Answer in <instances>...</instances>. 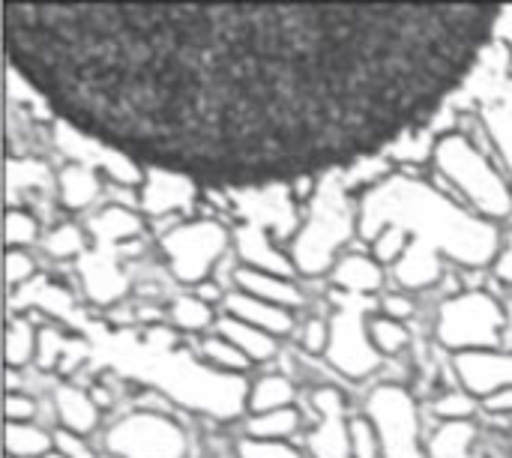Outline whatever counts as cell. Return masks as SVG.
Here are the masks:
<instances>
[{
    "label": "cell",
    "mask_w": 512,
    "mask_h": 458,
    "mask_svg": "<svg viewBox=\"0 0 512 458\" xmlns=\"http://www.w3.org/2000/svg\"><path fill=\"white\" fill-rule=\"evenodd\" d=\"M501 6L3 3L9 72L57 123L204 186L366 159L429 120Z\"/></svg>",
    "instance_id": "cell-1"
},
{
    "label": "cell",
    "mask_w": 512,
    "mask_h": 458,
    "mask_svg": "<svg viewBox=\"0 0 512 458\" xmlns=\"http://www.w3.org/2000/svg\"><path fill=\"white\" fill-rule=\"evenodd\" d=\"M387 225H399L411 243L429 246L462 267H486L501 255V231L495 222L468 213L426 180L390 174L357 204V234L375 240Z\"/></svg>",
    "instance_id": "cell-2"
},
{
    "label": "cell",
    "mask_w": 512,
    "mask_h": 458,
    "mask_svg": "<svg viewBox=\"0 0 512 458\" xmlns=\"http://www.w3.org/2000/svg\"><path fill=\"white\" fill-rule=\"evenodd\" d=\"M435 165L459 189V195L474 207L477 216L495 222L512 213L510 186L504 183L498 168L465 135L450 132L438 138Z\"/></svg>",
    "instance_id": "cell-3"
},
{
    "label": "cell",
    "mask_w": 512,
    "mask_h": 458,
    "mask_svg": "<svg viewBox=\"0 0 512 458\" xmlns=\"http://www.w3.org/2000/svg\"><path fill=\"white\" fill-rule=\"evenodd\" d=\"M354 231H357V207L351 204V198L345 195L342 186L327 183L315 195L309 219L294 237L291 261H294L297 273L321 276L330 267H336L333 258L351 240Z\"/></svg>",
    "instance_id": "cell-4"
},
{
    "label": "cell",
    "mask_w": 512,
    "mask_h": 458,
    "mask_svg": "<svg viewBox=\"0 0 512 458\" xmlns=\"http://www.w3.org/2000/svg\"><path fill=\"white\" fill-rule=\"evenodd\" d=\"M438 342L453 354L498 351L504 333V309L486 291H465L450 297L438 315Z\"/></svg>",
    "instance_id": "cell-5"
},
{
    "label": "cell",
    "mask_w": 512,
    "mask_h": 458,
    "mask_svg": "<svg viewBox=\"0 0 512 458\" xmlns=\"http://www.w3.org/2000/svg\"><path fill=\"white\" fill-rule=\"evenodd\" d=\"M231 234L216 219H192L174 225L162 237V252L171 264V273L183 285H198L210 276L213 264L225 255Z\"/></svg>",
    "instance_id": "cell-6"
},
{
    "label": "cell",
    "mask_w": 512,
    "mask_h": 458,
    "mask_svg": "<svg viewBox=\"0 0 512 458\" xmlns=\"http://www.w3.org/2000/svg\"><path fill=\"white\" fill-rule=\"evenodd\" d=\"M369 420L381 438L384 458H426L420 447V414L408 390L384 384L369 396Z\"/></svg>",
    "instance_id": "cell-7"
},
{
    "label": "cell",
    "mask_w": 512,
    "mask_h": 458,
    "mask_svg": "<svg viewBox=\"0 0 512 458\" xmlns=\"http://www.w3.org/2000/svg\"><path fill=\"white\" fill-rule=\"evenodd\" d=\"M105 447L117 458H183L186 435L165 414L138 411L108 429Z\"/></svg>",
    "instance_id": "cell-8"
},
{
    "label": "cell",
    "mask_w": 512,
    "mask_h": 458,
    "mask_svg": "<svg viewBox=\"0 0 512 458\" xmlns=\"http://www.w3.org/2000/svg\"><path fill=\"white\" fill-rule=\"evenodd\" d=\"M327 360L345 378H366L381 366V354L369 339V324L363 321V312L345 309L333 318Z\"/></svg>",
    "instance_id": "cell-9"
},
{
    "label": "cell",
    "mask_w": 512,
    "mask_h": 458,
    "mask_svg": "<svg viewBox=\"0 0 512 458\" xmlns=\"http://www.w3.org/2000/svg\"><path fill=\"white\" fill-rule=\"evenodd\" d=\"M54 141H57V147H60L72 162H78V165H87V168H93V171L102 168L111 180H117V183H123V186L144 183L141 165L129 162L126 156H120V153H114V150H108V147H102V144H96L93 138H87V135L69 129L66 123H54Z\"/></svg>",
    "instance_id": "cell-10"
},
{
    "label": "cell",
    "mask_w": 512,
    "mask_h": 458,
    "mask_svg": "<svg viewBox=\"0 0 512 458\" xmlns=\"http://www.w3.org/2000/svg\"><path fill=\"white\" fill-rule=\"evenodd\" d=\"M318 411V426L309 435L312 458H354L351 456V420L345 417V399L333 387H321L312 396Z\"/></svg>",
    "instance_id": "cell-11"
},
{
    "label": "cell",
    "mask_w": 512,
    "mask_h": 458,
    "mask_svg": "<svg viewBox=\"0 0 512 458\" xmlns=\"http://www.w3.org/2000/svg\"><path fill=\"white\" fill-rule=\"evenodd\" d=\"M453 366H456V375H459L465 393H471L480 402L512 387V354H504V351L456 354Z\"/></svg>",
    "instance_id": "cell-12"
},
{
    "label": "cell",
    "mask_w": 512,
    "mask_h": 458,
    "mask_svg": "<svg viewBox=\"0 0 512 458\" xmlns=\"http://www.w3.org/2000/svg\"><path fill=\"white\" fill-rule=\"evenodd\" d=\"M195 192H198V183H192L189 177L168 174V171H144L141 207L150 216L177 213L195 204Z\"/></svg>",
    "instance_id": "cell-13"
},
{
    "label": "cell",
    "mask_w": 512,
    "mask_h": 458,
    "mask_svg": "<svg viewBox=\"0 0 512 458\" xmlns=\"http://www.w3.org/2000/svg\"><path fill=\"white\" fill-rule=\"evenodd\" d=\"M225 315L228 318H237L243 324H252L264 333H270L273 339L276 336H288L294 330V315L282 306H273V303H264L258 297H249L243 291H231L225 297Z\"/></svg>",
    "instance_id": "cell-14"
},
{
    "label": "cell",
    "mask_w": 512,
    "mask_h": 458,
    "mask_svg": "<svg viewBox=\"0 0 512 458\" xmlns=\"http://www.w3.org/2000/svg\"><path fill=\"white\" fill-rule=\"evenodd\" d=\"M237 252L243 258V267L249 270H261V273H273L285 279H291V273L297 270L294 261L273 246V240L267 237L261 225H243L237 231Z\"/></svg>",
    "instance_id": "cell-15"
},
{
    "label": "cell",
    "mask_w": 512,
    "mask_h": 458,
    "mask_svg": "<svg viewBox=\"0 0 512 458\" xmlns=\"http://www.w3.org/2000/svg\"><path fill=\"white\" fill-rule=\"evenodd\" d=\"M234 285H237V291H243L249 297H258L264 303L282 306L288 312H294V309H300L306 303V294L300 291V285L294 279H285V276H273V273L240 267L234 273Z\"/></svg>",
    "instance_id": "cell-16"
},
{
    "label": "cell",
    "mask_w": 512,
    "mask_h": 458,
    "mask_svg": "<svg viewBox=\"0 0 512 458\" xmlns=\"http://www.w3.org/2000/svg\"><path fill=\"white\" fill-rule=\"evenodd\" d=\"M441 252L429 249V246H420V243H411L408 252L399 258L396 264V279L402 288H411V291H420V288H429L441 279L444 273V264H441Z\"/></svg>",
    "instance_id": "cell-17"
},
{
    "label": "cell",
    "mask_w": 512,
    "mask_h": 458,
    "mask_svg": "<svg viewBox=\"0 0 512 458\" xmlns=\"http://www.w3.org/2000/svg\"><path fill=\"white\" fill-rule=\"evenodd\" d=\"M54 408H57V417H60V426L66 432H75V435H87L96 429L99 423V402L93 396H87L84 390L66 384L57 390L54 396Z\"/></svg>",
    "instance_id": "cell-18"
},
{
    "label": "cell",
    "mask_w": 512,
    "mask_h": 458,
    "mask_svg": "<svg viewBox=\"0 0 512 458\" xmlns=\"http://www.w3.org/2000/svg\"><path fill=\"white\" fill-rule=\"evenodd\" d=\"M99 171L87 168V165H78V162H66L57 174V192H60V201L63 207L69 210H84L96 201L99 195Z\"/></svg>",
    "instance_id": "cell-19"
},
{
    "label": "cell",
    "mask_w": 512,
    "mask_h": 458,
    "mask_svg": "<svg viewBox=\"0 0 512 458\" xmlns=\"http://www.w3.org/2000/svg\"><path fill=\"white\" fill-rule=\"evenodd\" d=\"M333 282L339 288H345L348 294H375L384 285V273L381 264L375 258L366 255H345L342 261H336L333 267Z\"/></svg>",
    "instance_id": "cell-20"
},
{
    "label": "cell",
    "mask_w": 512,
    "mask_h": 458,
    "mask_svg": "<svg viewBox=\"0 0 512 458\" xmlns=\"http://www.w3.org/2000/svg\"><path fill=\"white\" fill-rule=\"evenodd\" d=\"M81 276H84V288L90 294L93 303H114L126 294V279L123 273L111 264V258H84L81 264Z\"/></svg>",
    "instance_id": "cell-21"
},
{
    "label": "cell",
    "mask_w": 512,
    "mask_h": 458,
    "mask_svg": "<svg viewBox=\"0 0 512 458\" xmlns=\"http://www.w3.org/2000/svg\"><path fill=\"white\" fill-rule=\"evenodd\" d=\"M216 333L225 336L228 342H234L252 363H267L276 354V339L270 333H264L252 324H243L237 318L225 315L222 321H216Z\"/></svg>",
    "instance_id": "cell-22"
},
{
    "label": "cell",
    "mask_w": 512,
    "mask_h": 458,
    "mask_svg": "<svg viewBox=\"0 0 512 458\" xmlns=\"http://www.w3.org/2000/svg\"><path fill=\"white\" fill-rule=\"evenodd\" d=\"M483 117H486V129H489L501 159L507 162L512 174V81L504 84L501 93L486 105Z\"/></svg>",
    "instance_id": "cell-23"
},
{
    "label": "cell",
    "mask_w": 512,
    "mask_h": 458,
    "mask_svg": "<svg viewBox=\"0 0 512 458\" xmlns=\"http://www.w3.org/2000/svg\"><path fill=\"white\" fill-rule=\"evenodd\" d=\"M246 408L252 411V417L282 411V408H294V384L282 375H264L249 387Z\"/></svg>",
    "instance_id": "cell-24"
},
{
    "label": "cell",
    "mask_w": 512,
    "mask_h": 458,
    "mask_svg": "<svg viewBox=\"0 0 512 458\" xmlns=\"http://www.w3.org/2000/svg\"><path fill=\"white\" fill-rule=\"evenodd\" d=\"M477 438V429L471 420H453V423H444L429 447H426V458H471V444Z\"/></svg>",
    "instance_id": "cell-25"
},
{
    "label": "cell",
    "mask_w": 512,
    "mask_h": 458,
    "mask_svg": "<svg viewBox=\"0 0 512 458\" xmlns=\"http://www.w3.org/2000/svg\"><path fill=\"white\" fill-rule=\"evenodd\" d=\"M90 228H93V234H96V240L102 246H117V243H126V240H132V237L141 234V219L132 210L114 204V207H105L90 222Z\"/></svg>",
    "instance_id": "cell-26"
},
{
    "label": "cell",
    "mask_w": 512,
    "mask_h": 458,
    "mask_svg": "<svg viewBox=\"0 0 512 458\" xmlns=\"http://www.w3.org/2000/svg\"><path fill=\"white\" fill-rule=\"evenodd\" d=\"M201 363L207 366V369H213V372H219V375H231V378H240L249 366H252V360L234 345V342H228L225 336H207L204 342H201Z\"/></svg>",
    "instance_id": "cell-27"
},
{
    "label": "cell",
    "mask_w": 512,
    "mask_h": 458,
    "mask_svg": "<svg viewBox=\"0 0 512 458\" xmlns=\"http://www.w3.org/2000/svg\"><path fill=\"white\" fill-rule=\"evenodd\" d=\"M54 450V438L33 423H9L6 426V453L9 458H45Z\"/></svg>",
    "instance_id": "cell-28"
},
{
    "label": "cell",
    "mask_w": 512,
    "mask_h": 458,
    "mask_svg": "<svg viewBox=\"0 0 512 458\" xmlns=\"http://www.w3.org/2000/svg\"><path fill=\"white\" fill-rule=\"evenodd\" d=\"M297 429H300V411L297 408H282V411L258 414L246 426L252 441H276V444L288 441Z\"/></svg>",
    "instance_id": "cell-29"
},
{
    "label": "cell",
    "mask_w": 512,
    "mask_h": 458,
    "mask_svg": "<svg viewBox=\"0 0 512 458\" xmlns=\"http://www.w3.org/2000/svg\"><path fill=\"white\" fill-rule=\"evenodd\" d=\"M36 348H39V330L27 318L12 315L6 327V363L12 369L27 366L30 360H36Z\"/></svg>",
    "instance_id": "cell-30"
},
{
    "label": "cell",
    "mask_w": 512,
    "mask_h": 458,
    "mask_svg": "<svg viewBox=\"0 0 512 458\" xmlns=\"http://www.w3.org/2000/svg\"><path fill=\"white\" fill-rule=\"evenodd\" d=\"M48 183H51V174H48L45 162H39V159H9V165H6V189H9L12 204H15L18 192L45 189Z\"/></svg>",
    "instance_id": "cell-31"
},
{
    "label": "cell",
    "mask_w": 512,
    "mask_h": 458,
    "mask_svg": "<svg viewBox=\"0 0 512 458\" xmlns=\"http://www.w3.org/2000/svg\"><path fill=\"white\" fill-rule=\"evenodd\" d=\"M369 339L375 345V351L381 357H393V354H402L411 342V333L402 321H393L387 315H378L369 321Z\"/></svg>",
    "instance_id": "cell-32"
},
{
    "label": "cell",
    "mask_w": 512,
    "mask_h": 458,
    "mask_svg": "<svg viewBox=\"0 0 512 458\" xmlns=\"http://www.w3.org/2000/svg\"><path fill=\"white\" fill-rule=\"evenodd\" d=\"M171 318H174V324L183 327V330H204V327L213 324V306H210L204 297L186 294V297H177V300H174Z\"/></svg>",
    "instance_id": "cell-33"
},
{
    "label": "cell",
    "mask_w": 512,
    "mask_h": 458,
    "mask_svg": "<svg viewBox=\"0 0 512 458\" xmlns=\"http://www.w3.org/2000/svg\"><path fill=\"white\" fill-rule=\"evenodd\" d=\"M36 237H39L36 219L21 207H9V213H6V246L9 249H27L30 243H36Z\"/></svg>",
    "instance_id": "cell-34"
},
{
    "label": "cell",
    "mask_w": 512,
    "mask_h": 458,
    "mask_svg": "<svg viewBox=\"0 0 512 458\" xmlns=\"http://www.w3.org/2000/svg\"><path fill=\"white\" fill-rule=\"evenodd\" d=\"M411 246V237L399 228V225H387L375 240H372V252H375V261L378 264H399V258L408 252Z\"/></svg>",
    "instance_id": "cell-35"
},
{
    "label": "cell",
    "mask_w": 512,
    "mask_h": 458,
    "mask_svg": "<svg viewBox=\"0 0 512 458\" xmlns=\"http://www.w3.org/2000/svg\"><path fill=\"white\" fill-rule=\"evenodd\" d=\"M351 456L354 458H384L381 450V438L372 426L369 417H357L351 420Z\"/></svg>",
    "instance_id": "cell-36"
},
{
    "label": "cell",
    "mask_w": 512,
    "mask_h": 458,
    "mask_svg": "<svg viewBox=\"0 0 512 458\" xmlns=\"http://www.w3.org/2000/svg\"><path fill=\"white\" fill-rule=\"evenodd\" d=\"M45 252L51 258H78L84 252V234L75 225H60L48 234L45 240Z\"/></svg>",
    "instance_id": "cell-37"
},
{
    "label": "cell",
    "mask_w": 512,
    "mask_h": 458,
    "mask_svg": "<svg viewBox=\"0 0 512 458\" xmlns=\"http://www.w3.org/2000/svg\"><path fill=\"white\" fill-rule=\"evenodd\" d=\"M33 276H36L33 258L24 249H9L6 252V285L12 291H18V288H27Z\"/></svg>",
    "instance_id": "cell-38"
},
{
    "label": "cell",
    "mask_w": 512,
    "mask_h": 458,
    "mask_svg": "<svg viewBox=\"0 0 512 458\" xmlns=\"http://www.w3.org/2000/svg\"><path fill=\"white\" fill-rule=\"evenodd\" d=\"M477 402L471 393H447L435 402V414L444 420V423H453V420H468L474 411H477Z\"/></svg>",
    "instance_id": "cell-39"
},
{
    "label": "cell",
    "mask_w": 512,
    "mask_h": 458,
    "mask_svg": "<svg viewBox=\"0 0 512 458\" xmlns=\"http://www.w3.org/2000/svg\"><path fill=\"white\" fill-rule=\"evenodd\" d=\"M69 342L57 333V330H39V348H36V363L42 369H54L60 366V360L66 357Z\"/></svg>",
    "instance_id": "cell-40"
},
{
    "label": "cell",
    "mask_w": 512,
    "mask_h": 458,
    "mask_svg": "<svg viewBox=\"0 0 512 458\" xmlns=\"http://www.w3.org/2000/svg\"><path fill=\"white\" fill-rule=\"evenodd\" d=\"M237 453L240 458H303L294 447H288V441L276 444V441H252V438L240 441Z\"/></svg>",
    "instance_id": "cell-41"
},
{
    "label": "cell",
    "mask_w": 512,
    "mask_h": 458,
    "mask_svg": "<svg viewBox=\"0 0 512 458\" xmlns=\"http://www.w3.org/2000/svg\"><path fill=\"white\" fill-rule=\"evenodd\" d=\"M54 450L60 453V456L66 458H96L93 456V450H90V444L84 441V435H75V432H66V429H57L54 435Z\"/></svg>",
    "instance_id": "cell-42"
},
{
    "label": "cell",
    "mask_w": 512,
    "mask_h": 458,
    "mask_svg": "<svg viewBox=\"0 0 512 458\" xmlns=\"http://www.w3.org/2000/svg\"><path fill=\"white\" fill-rule=\"evenodd\" d=\"M327 345H330V324L309 321L306 330H303V348L309 354H327Z\"/></svg>",
    "instance_id": "cell-43"
},
{
    "label": "cell",
    "mask_w": 512,
    "mask_h": 458,
    "mask_svg": "<svg viewBox=\"0 0 512 458\" xmlns=\"http://www.w3.org/2000/svg\"><path fill=\"white\" fill-rule=\"evenodd\" d=\"M36 417V402L18 393H9L6 399V420L9 423H30Z\"/></svg>",
    "instance_id": "cell-44"
},
{
    "label": "cell",
    "mask_w": 512,
    "mask_h": 458,
    "mask_svg": "<svg viewBox=\"0 0 512 458\" xmlns=\"http://www.w3.org/2000/svg\"><path fill=\"white\" fill-rule=\"evenodd\" d=\"M381 312H384L387 318H393V321H405V318H411L414 303H411L408 297H402V294H393V297H384Z\"/></svg>",
    "instance_id": "cell-45"
},
{
    "label": "cell",
    "mask_w": 512,
    "mask_h": 458,
    "mask_svg": "<svg viewBox=\"0 0 512 458\" xmlns=\"http://www.w3.org/2000/svg\"><path fill=\"white\" fill-rule=\"evenodd\" d=\"M495 273H498L501 282L512 285V234L507 237V243L501 246V255H498V261H495Z\"/></svg>",
    "instance_id": "cell-46"
},
{
    "label": "cell",
    "mask_w": 512,
    "mask_h": 458,
    "mask_svg": "<svg viewBox=\"0 0 512 458\" xmlns=\"http://www.w3.org/2000/svg\"><path fill=\"white\" fill-rule=\"evenodd\" d=\"M483 408H486L489 414H512V387L510 390L495 393V396H489V399L483 402Z\"/></svg>",
    "instance_id": "cell-47"
},
{
    "label": "cell",
    "mask_w": 512,
    "mask_h": 458,
    "mask_svg": "<svg viewBox=\"0 0 512 458\" xmlns=\"http://www.w3.org/2000/svg\"><path fill=\"white\" fill-rule=\"evenodd\" d=\"M495 36H498L501 42H507L512 51V6H501V18H498Z\"/></svg>",
    "instance_id": "cell-48"
},
{
    "label": "cell",
    "mask_w": 512,
    "mask_h": 458,
    "mask_svg": "<svg viewBox=\"0 0 512 458\" xmlns=\"http://www.w3.org/2000/svg\"><path fill=\"white\" fill-rule=\"evenodd\" d=\"M45 458H66V456H60L57 450H51V453H48V456H45Z\"/></svg>",
    "instance_id": "cell-49"
}]
</instances>
